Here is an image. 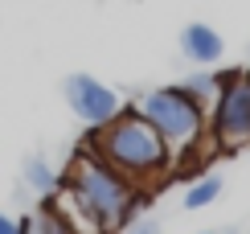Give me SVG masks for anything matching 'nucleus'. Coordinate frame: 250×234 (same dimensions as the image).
<instances>
[{
  "instance_id": "obj_1",
  "label": "nucleus",
  "mask_w": 250,
  "mask_h": 234,
  "mask_svg": "<svg viewBox=\"0 0 250 234\" xmlns=\"http://www.w3.org/2000/svg\"><path fill=\"white\" fill-rule=\"evenodd\" d=\"M62 189L99 222L103 234L123 230L135 218V210H144L152 201V189H140L135 181H127L119 168H111L95 148H86V144L70 156V168H66V177H62Z\"/></svg>"
},
{
  "instance_id": "obj_2",
  "label": "nucleus",
  "mask_w": 250,
  "mask_h": 234,
  "mask_svg": "<svg viewBox=\"0 0 250 234\" xmlns=\"http://www.w3.org/2000/svg\"><path fill=\"white\" fill-rule=\"evenodd\" d=\"M86 148H95L111 168H119V173L127 181H135L140 189H152V185L172 181V152H168V144L160 140V132H156L135 107H123L111 123L90 127Z\"/></svg>"
},
{
  "instance_id": "obj_3",
  "label": "nucleus",
  "mask_w": 250,
  "mask_h": 234,
  "mask_svg": "<svg viewBox=\"0 0 250 234\" xmlns=\"http://www.w3.org/2000/svg\"><path fill=\"white\" fill-rule=\"evenodd\" d=\"M131 107L160 132V140L168 144L172 161H181V164H172V177H181L185 168H189V161L201 156L205 140H209V115H205V107L181 87V82H176V87L144 91Z\"/></svg>"
},
{
  "instance_id": "obj_4",
  "label": "nucleus",
  "mask_w": 250,
  "mask_h": 234,
  "mask_svg": "<svg viewBox=\"0 0 250 234\" xmlns=\"http://www.w3.org/2000/svg\"><path fill=\"white\" fill-rule=\"evenodd\" d=\"M209 144L222 152L250 148V74L222 70V91L209 107Z\"/></svg>"
},
{
  "instance_id": "obj_5",
  "label": "nucleus",
  "mask_w": 250,
  "mask_h": 234,
  "mask_svg": "<svg viewBox=\"0 0 250 234\" xmlns=\"http://www.w3.org/2000/svg\"><path fill=\"white\" fill-rule=\"evenodd\" d=\"M62 94H66V107L74 111L82 123H90V127L111 123L123 107H127L123 94L111 91L107 82H99L95 74H70V78L62 82Z\"/></svg>"
},
{
  "instance_id": "obj_6",
  "label": "nucleus",
  "mask_w": 250,
  "mask_h": 234,
  "mask_svg": "<svg viewBox=\"0 0 250 234\" xmlns=\"http://www.w3.org/2000/svg\"><path fill=\"white\" fill-rule=\"evenodd\" d=\"M181 54L197 62V66H213V62H222L226 54V41L217 33L213 25H205V21H193V25L181 29Z\"/></svg>"
},
{
  "instance_id": "obj_7",
  "label": "nucleus",
  "mask_w": 250,
  "mask_h": 234,
  "mask_svg": "<svg viewBox=\"0 0 250 234\" xmlns=\"http://www.w3.org/2000/svg\"><path fill=\"white\" fill-rule=\"evenodd\" d=\"M17 234H74L66 226V218L54 210V201H41V206L33 210V214H25V218H17Z\"/></svg>"
},
{
  "instance_id": "obj_8",
  "label": "nucleus",
  "mask_w": 250,
  "mask_h": 234,
  "mask_svg": "<svg viewBox=\"0 0 250 234\" xmlns=\"http://www.w3.org/2000/svg\"><path fill=\"white\" fill-rule=\"evenodd\" d=\"M181 87H185V91H189L193 99L205 107V115H209V107L217 103V91H222V74H217L213 66H201L197 74H189V78H185Z\"/></svg>"
},
{
  "instance_id": "obj_9",
  "label": "nucleus",
  "mask_w": 250,
  "mask_h": 234,
  "mask_svg": "<svg viewBox=\"0 0 250 234\" xmlns=\"http://www.w3.org/2000/svg\"><path fill=\"white\" fill-rule=\"evenodd\" d=\"M25 185L33 189V193H41V197H49V193H58V185H62V177L49 168L41 156H29L25 161Z\"/></svg>"
},
{
  "instance_id": "obj_10",
  "label": "nucleus",
  "mask_w": 250,
  "mask_h": 234,
  "mask_svg": "<svg viewBox=\"0 0 250 234\" xmlns=\"http://www.w3.org/2000/svg\"><path fill=\"white\" fill-rule=\"evenodd\" d=\"M217 193H222V177H201V181H193L189 185V193H185V210H201V206H209V201H217Z\"/></svg>"
},
{
  "instance_id": "obj_11",
  "label": "nucleus",
  "mask_w": 250,
  "mask_h": 234,
  "mask_svg": "<svg viewBox=\"0 0 250 234\" xmlns=\"http://www.w3.org/2000/svg\"><path fill=\"white\" fill-rule=\"evenodd\" d=\"M0 234H17V218H8L4 210H0Z\"/></svg>"
},
{
  "instance_id": "obj_12",
  "label": "nucleus",
  "mask_w": 250,
  "mask_h": 234,
  "mask_svg": "<svg viewBox=\"0 0 250 234\" xmlns=\"http://www.w3.org/2000/svg\"><path fill=\"white\" fill-rule=\"evenodd\" d=\"M131 234H160V226H156V222H140Z\"/></svg>"
},
{
  "instance_id": "obj_13",
  "label": "nucleus",
  "mask_w": 250,
  "mask_h": 234,
  "mask_svg": "<svg viewBox=\"0 0 250 234\" xmlns=\"http://www.w3.org/2000/svg\"><path fill=\"white\" fill-rule=\"evenodd\" d=\"M246 74H250V66H246Z\"/></svg>"
}]
</instances>
